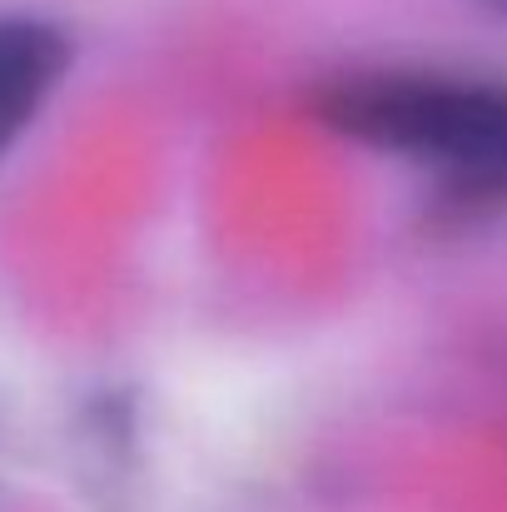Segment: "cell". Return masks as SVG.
Masks as SVG:
<instances>
[{"label":"cell","mask_w":507,"mask_h":512,"mask_svg":"<svg viewBox=\"0 0 507 512\" xmlns=\"http://www.w3.org/2000/svg\"><path fill=\"white\" fill-rule=\"evenodd\" d=\"M309 110L343 140L433 174L463 199H507V80L453 70H358Z\"/></svg>","instance_id":"6da1fadb"},{"label":"cell","mask_w":507,"mask_h":512,"mask_svg":"<svg viewBox=\"0 0 507 512\" xmlns=\"http://www.w3.org/2000/svg\"><path fill=\"white\" fill-rule=\"evenodd\" d=\"M473 5H483L488 15H503V20H507V0H473Z\"/></svg>","instance_id":"3957f363"},{"label":"cell","mask_w":507,"mask_h":512,"mask_svg":"<svg viewBox=\"0 0 507 512\" xmlns=\"http://www.w3.org/2000/svg\"><path fill=\"white\" fill-rule=\"evenodd\" d=\"M70 70V35L45 15H0V165Z\"/></svg>","instance_id":"7a4b0ae2"}]
</instances>
